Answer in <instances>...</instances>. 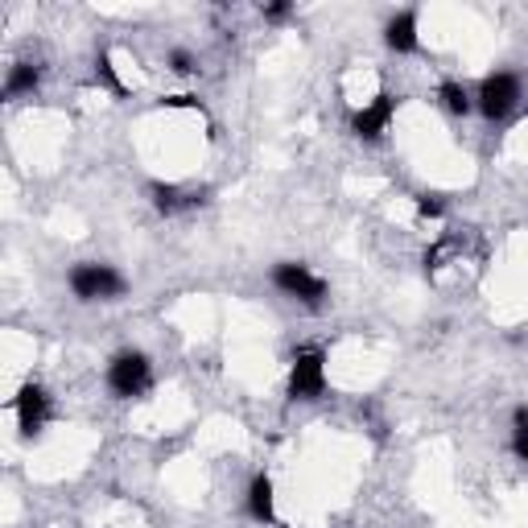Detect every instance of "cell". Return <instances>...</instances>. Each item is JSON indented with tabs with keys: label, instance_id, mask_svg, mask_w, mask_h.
<instances>
[{
	"label": "cell",
	"instance_id": "obj_8",
	"mask_svg": "<svg viewBox=\"0 0 528 528\" xmlns=\"http://www.w3.org/2000/svg\"><path fill=\"white\" fill-rule=\"evenodd\" d=\"M384 42L396 54H413L417 50V12H396L384 25Z\"/></svg>",
	"mask_w": 528,
	"mask_h": 528
},
{
	"label": "cell",
	"instance_id": "obj_11",
	"mask_svg": "<svg viewBox=\"0 0 528 528\" xmlns=\"http://www.w3.org/2000/svg\"><path fill=\"white\" fill-rule=\"evenodd\" d=\"M34 87H37V66L34 62H17L9 71V79H4V96L17 99V96H25V91H34Z\"/></svg>",
	"mask_w": 528,
	"mask_h": 528
},
{
	"label": "cell",
	"instance_id": "obj_9",
	"mask_svg": "<svg viewBox=\"0 0 528 528\" xmlns=\"http://www.w3.org/2000/svg\"><path fill=\"white\" fill-rule=\"evenodd\" d=\"M248 512H252V520H260V524H273V479L268 475H256L252 487H248Z\"/></svg>",
	"mask_w": 528,
	"mask_h": 528
},
{
	"label": "cell",
	"instance_id": "obj_17",
	"mask_svg": "<svg viewBox=\"0 0 528 528\" xmlns=\"http://www.w3.org/2000/svg\"><path fill=\"white\" fill-rule=\"evenodd\" d=\"M264 17H273V21H281V17H289V4H268V9H264Z\"/></svg>",
	"mask_w": 528,
	"mask_h": 528
},
{
	"label": "cell",
	"instance_id": "obj_18",
	"mask_svg": "<svg viewBox=\"0 0 528 528\" xmlns=\"http://www.w3.org/2000/svg\"><path fill=\"white\" fill-rule=\"evenodd\" d=\"M516 433H528V405L516 408Z\"/></svg>",
	"mask_w": 528,
	"mask_h": 528
},
{
	"label": "cell",
	"instance_id": "obj_10",
	"mask_svg": "<svg viewBox=\"0 0 528 528\" xmlns=\"http://www.w3.org/2000/svg\"><path fill=\"white\" fill-rule=\"evenodd\" d=\"M149 194H153V206L161 211V215H174V211H182V206L203 203V194H186V190H178V186H161V182H157Z\"/></svg>",
	"mask_w": 528,
	"mask_h": 528
},
{
	"label": "cell",
	"instance_id": "obj_6",
	"mask_svg": "<svg viewBox=\"0 0 528 528\" xmlns=\"http://www.w3.org/2000/svg\"><path fill=\"white\" fill-rule=\"evenodd\" d=\"M12 408H17V421H21V433H25V438L42 433V425H46V417H50V396H46V388L25 384L21 392H17V400H12Z\"/></svg>",
	"mask_w": 528,
	"mask_h": 528
},
{
	"label": "cell",
	"instance_id": "obj_15",
	"mask_svg": "<svg viewBox=\"0 0 528 528\" xmlns=\"http://www.w3.org/2000/svg\"><path fill=\"white\" fill-rule=\"evenodd\" d=\"M169 71L190 74V71H194V58H190V54H186V50H174V54H169Z\"/></svg>",
	"mask_w": 528,
	"mask_h": 528
},
{
	"label": "cell",
	"instance_id": "obj_2",
	"mask_svg": "<svg viewBox=\"0 0 528 528\" xmlns=\"http://www.w3.org/2000/svg\"><path fill=\"white\" fill-rule=\"evenodd\" d=\"M273 281H276L281 293L306 301V306H322V298H326V281H322V276H314L306 264H276Z\"/></svg>",
	"mask_w": 528,
	"mask_h": 528
},
{
	"label": "cell",
	"instance_id": "obj_1",
	"mask_svg": "<svg viewBox=\"0 0 528 528\" xmlns=\"http://www.w3.org/2000/svg\"><path fill=\"white\" fill-rule=\"evenodd\" d=\"M71 289L83 301H112L124 298V276L108 264H74L71 268Z\"/></svg>",
	"mask_w": 528,
	"mask_h": 528
},
{
	"label": "cell",
	"instance_id": "obj_4",
	"mask_svg": "<svg viewBox=\"0 0 528 528\" xmlns=\"http://www.w3.org/2000/svg\"><path fill=\"white\" fill-rule=\"evenodd\" d=\"M108 388L116 396H141L149 388V360L141 351H120L108 368Z\"/></svg>",
	"mask_w": 528,
	"mask_h": 528
},
{
	"label": "cell",
	"instance_id": "obj_16",
	"mask_svg": "<svg viewBox=\"0 0 528 528\" xmlns=\"http://www.w3.org/2000/svg\"><path fill=\"white\" fill-rule=\"evenodd\" d=\"M166 104H169V108H198V99H194V96H169Z\"/></svg>",
	"mask_w": 528,
	"mask_h": 528
},
{
	"label": "cell",
	"instance_id": "obj_12",
	"mask_svg": "<svg viewBox=\"0 0 528 528\" xmlns=\"http://www.w3.org/2000/svg\"><path fill=\"white\" fill-rule=\"evenodd\" d=\"M442 104L454 112V116H467L470 112V91L462 83H442Z\"/></svg>",
	"mask_w": 528,
	"mask_h": 528
},
{
	"label": "cell",
	"instance_id": "obj_14",
	"mask_svg": "<svg viewBox=\"0 0 528 528\" xmlns=\"http://www.w3.org/2000/svg\"><path fill=\"white\" fill-rule=\"evenodd\" d=\"M417 211L425 219H438L442 215V203H438V194H417Z\"/></svg>",
	"mask_w": 528,
	"mask_h": 528
},
{
	"label": "cell",
	"instance_id": "obj_7",
	"mask_svg": "<svg viewBox=\"0 0 528 528\" xmlns=\"http://www.w3.org/2000/svg\"><path fill=\"white\" fill-rule=\"evenodd\" d=\"M392 108H396L392 99L380 96L376 104H368V108L355 112V120H351V128L360 132L363 141H376V136H380V132L388 128V120H392Z\"/></svg>",
	"mask_w": 528,
	"mask_h": 528
},
{
	"label": "cell",
	"instance_id": "obj_5",
	"mask_svg": "<svg viewBox=\"0 0 528 528\" xmlns=\"http://www.w3.org/2000/svg\"><path fill=\"white\" fill-rule=\"evenodd\" d=\"M516 99H520V83H516V74H487L479 87V108L487 120H504L508 112L516 108Z\"/></svg>",
	"mask_w": 528,
	"mask_h": 528
},
{
	"label": "cell",
	"instance_id": "obj_3",
	"mask_svg": "<svg viewBox=\"0 0 528 528\" xmlns=\"http://www.w3.org/2000/svg\"><path fill=\"white\" fill-rule=\"evenodd\" d=\"M326 388V360L322 351H298L293 372H289V396L293 400H314Z\"/></svg>",
	"mask_w": 528,
	"mask_h": 528
},
{
	"label": "cell",
	"instance_id": "obj_13",
	"mask_svg": "<svg viewBox=\"0 0 528 528\" xmlns=\"http://www.w3.org/2000/svg\"><path fill=\"white\" fill-rule=\"evenodd\" d=\"M96 74H99V79H104V83L112 87V91H116V96H124V83H120V79H116V66H112V58H108V54H99V58H96Z\"/></svg>",
	"mask_w": 528,
	"mask_h": 528
},
{
	"label": "cell",
	"instance_id": "obj_19",
	"mask_svg": "<svg viewBox=\"0 0 528 528\" xmlns=\"http://www.w3.org/2000/svg\"><path fill=\"white\" fill-rule=\"evenodd\" d=\"M516 454L528 462V433H516Z\"/></svg>",
	"mask_w": 528,
	"mask_h": 528
}]
</instances>
